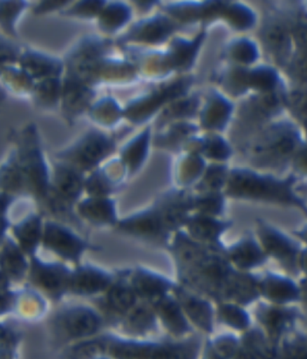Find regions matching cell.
I'll return each mask as SVG.
<instances>
[{"mask_svg": "<svg viewBox=\"0 0 307 359\" xmlns=\"http://www.w3.org/2000/svg\"><path fill=\"white\" fill-rule=\"evenodd\" d=\"M206 166V159L200 154L190 151L182 153L175 168V182L179 187L186 190L196 184Z\"/></svg>", "mask_w": 307, "mask_h": 359, "instance_id": "33", "label": "cell"}, {"mask_svg": "<svg viewBox=\"0 0 307 359\" xmlns=\"http://www.w3.org/2000/svg\"><path fill=\"white\" fill-rule=\"evenodd\" d=\"M222 17L225 18L232 27L238 30L248 29L254 22L250 11L240 6H228L223 13Z\"/></svg>", "mask_w": 307, "mask_h": 359, "instance_id": "46", "label": "cell"}, {"mask_svg": "<svg viewBox=\"0 0 307 359\" xmlns=\"http://www.w3.org/2000/svg\"><path fill=\"white\" fill-rule=\"evenodd\" d=\"M62 95L67 114L72 118L88 111L97 98L94 86L73 76L66 80Z\"/></svg>", "mask_w": 307, "mask_h": 359, "instance_id": "27", "label": "cell"}, {"mask_svg": "<svg viewBox=\"0 0 307 359\" xmlns=\"http://www.w3.org/2000/svg\"><path fill=\"white\" fill-rule=\"evenodd\" d=\"M131 12L127 6L121 3H114L105 6L98 15V25L102 33L114 34L119 33L130 22Z\"/></svg>", "mask_w": 307, "mask_h": 359, "instance_id": "38", "label": "cell"}, {"mask_svg": "<svg viewBox=\"0 0 307 359\" xmlns=\"http://www.w3.org/2000/svg\"><path fill=\"white\" fill-rule=\"evenodd\" d=\"M8 223L4 216H0V243H1L3 236H4L6 230L8 229Z\"/></svg>", "mask_w": 307, "mask_h": 359, "instance_id": "63", "label": "cell"}, {"mask_svg": "<svg viewBox=\"0 0 307 359\" xmlns=\"http://www.w3.org/2000/svg\"><path fill=\"white\" fill-rule=\"evenodd\" d=\"M226 255L233 267L243 271L261 267L268 259L258 239L252 235L243 237L226 248Z\"/></svg>", "mask_w": 307, "mask_h": 359, "instance_id": "24", "label": "cell"}, {"mask_svg": "<svg viewBox=\"0 0 307 359\" xmlns=\"http://www.w3.org/2000/svg\"><path fill=\"white\" fill-rule=\"evenodd\" d=\"M236 358H279V351L260 326H251L243 332L240 338V348Z\"/></svg>", "mask_w": 307, "mask_h": 359, "instance_id": "30", "label": "cell"}, {"mask_svg": "<svg viewBox=\"0 0 307 359\" xmlns=\"http://www.w3.org/2000/svg\"><path fill=\"white\" fill-rule=\"evenodd\" d=\"M247 73L242 69H232L229 72L217 73L214 79L225 91L236 95L247 88Z\"/></svg>", "mask_w": 307, "mask_h": 359, "instance_id": "43", "label": "cell"}, {"mask_svg": "<svg viewBox=\"0 0 307 359\" xmlns=\"http://www.w3.org/2000/svg\"><path fill=\"white\" fill-rule=\"evenodd\" d=\"M9 278L0 271V292L6 291L8 287Z\"/></svg>", "mask_w": 307, "mask_h": 359, "instance_id": "64", "label": "cell"}, {"mask_svg": "<svg viewBox=\"0 0 307 359\" xmlns=\"http://www.w3.org/2000/svg\"><path fill=\"white\" fill-rule=\"evenodd\" d=\"M200 128L191 121H175L158 127L154 133L153 143L160 149L184 150L189 140L199 133Z\"/></svg>", "mask_w": 307, "mask_h": 359, "instance_id": "28", "label": "cell"}, {"mask_svg": "<svg viewBox=\"0 0 307 359\" xmlns=\"http://www.w3.org/2000/svg\"><path fill=\"white\" fill-rule=\"evenodd\" d=\"M232 226L230 221L219 217L194 212L185 223L186 232L191 238L207 245H219L220 238Z\"/></svg>", "mask_w": 307, "mask_h": 359, "instance_id": "25", "label": "cell"}, {"mask_svg": "<svg viewBox=\"0 0 307 359\" xmlns=\"http://www.w3.org/2000/svg\"><path fill=\"white\" fill-rule=\"evenodd\" d=\"M115 275L94 265H80L71 271L69 292L80 297H94L107 290Z\"/></svg>", "mask_w": 307, "mask_h": 359, "instance_id": "17", "label": "cell"}, {"mask_svg": "<svg viewBox=\"0 0 307 359\" xmlns=\"http://www.w3.org/2000/svg\"><path fill=\"white\" fill-rule=\"evenodd\" d=\"M27 269L25 252L11 239L6 240L0 248V271L11 280H20Z\"/></svg>", "mask_w": 307, "mask_h": 359, "instance_id": "35", "label": "cell"}, {"mask_svg": "<svg viewBox=\"0 0 307 359\" xmlns=\"http://www.w3.org/2000/svg\"><path fill=\"white\" fill-rule=\"evenodd\" d=\"M104 318L100 311L86 306H73L60 311L53 320L54 331L67 341H84L100 332Z\"/></svg>", "mask_w": 307, "mask_h": 359, "instance_id": "7", "label": "cell"}, {"mask_svg": "<svg viewBox=\"0 0 307 359\" xmlns=\"http://www.w3.org/2000/svg\"><path fill=\"white\" fill-rule=\"evenodd\" d=\"M297 284H299L300 293L299 302L307 309V276L303 275Z\"/></svg>", "mask_w": 307, "mask_h": 359, "instance_id": "54", "label": "cell"}, {"mask_svg": "<svg viewBox=\"0 0 307 359\" xmlns=\"http://www.w3.org/2000/svg\"><path fill=\"white\" fill-rule=\"evenodd\" d=\"M224 194L235 200L264 202L295 208L307 217V207L295 191V180H280L248 169L229 171Z\"/></svg>", "mask_w": 307, "mask_h": 359, "instance_id": "2", "label": "cell"}, {"mask_svg": "<svg viewBox=\"0 0 307 359\" xmlns=\"http://www.w3.org/2000/svg\"><path fill=\"white\" fill-rule=\"evenodd\" d=\"M70 0H43L39 6H38L37 11L41 13L54 11L59 8H62Z\"/></svg>", "mask_w": 307, "mask_h": 359, "instance_id": "52", "label": "cell"}, {"mask_svg": "<svg viewBox=\"0 0 307 359\" xmlns=\"http://www.w3.org/2000/svg\"><path fill=\"white\" fill-rule=\"evenodd\" d=\"M299 267L300 273L307 276V245L301 248L299 256Z\"/></svg>", "mask_w": 307, "mask_h": 359, "instance_id": "56", "label": "cell"}, {"mask_svg": "<svg viewBox=\"0 0 307 359\" xmlns=\"http://www.w3.org/2000/svg\"><path fill=\"white\" fill-rule=\"evenodd\" d=\"M128 278L139 299L150 303L171 293L175 285L170 278L142 267L129 269Z\"/></svg>", "mask_w": 307, "mask_h": 359, "instance_id": "20", "label": "cell"}, {"mask_svg": "<svg viewBox=\"0 0 307 359\" xmlns=\"http://www.w3.org/2000/svg\"><path fill=\"white\" fill-rule=\"evenodd\" d=\"M206 36L203 30L193 38L172 37L168 41L165 53L174 73L184 75L193 67Z\"/></svg>", "mask_w": 307, "mask_h": 359, "instance_id": "19", "label": "cell"}, {"mask_svg": "<svg viewBox=\"0 0 307 359\" xmlns=\"http://www.w3.org/2000/svg\"><path fill=\"white\" fill-rule=\"evenodd\" d=\"M279 358H307V332L294 329L281 341Z\"/></svg>", "mask_w": 307, "mask_h": 359, "instance_id": "42", "label": "cell"}, {"mask_svg": "<svg viewBox=\"0 0 307 359\" xmlns=\"http://www.w3.org/2000/svg\"><path fill=\"white\" fill-rule=\"evenodd\" d=\"M171 252L179 283L217 303L232 302L241 271L229 262L223 243H200L185 231L179 230L172 238Z\"/></svg>", "mask_w": 307, "mask_h": 359, "instance_id": "1", "label": "cell"}, {"mask_svg": "<svg viewBox=\"0 0 307 359\" xmlns=\"http://www.w3.org/2000/svg\"><path fill=\"white\" fill-rule=\"evenodd\" d=\"M115 226L126 235L159 243L168 242L172 233L156 201L152 207L118 221Z\"/></svg>", "mask_w": 307, "mask_h": 359, "instance_id": "9", "label": "cell"}, {"mask_svg": "<svg viewBox=\"0 0 307 359\" xmlns=\"http://www.w3.org/2000/svg\"><path fill=\"white\" fill-rule=\"evenodd\" d=\"M266 40L275 50H282L287 45V34L280 28H273L267 32Z\"/></svg>", "mask_w": 307, "mask_h": 359, "instance_id": "49", "label": "cell"}, {"mask_svg": "<svg viewBox=\"0 0 307 359\" xmlns=\"http://www.w3.org/2000/svg\"><path fill=\"white\" fill-rule=\"evenodd\" d=\"M24 188L20 165L11 163L0 171V189L6 192H15Z\"/></svg>", "mask_w": 307, "mask_h": 359, "instance_id": "44", "label": "cell"}, {"mask_svg": "<svg viewBox=\"0 0 307 359\" xmlns=\"http://www.w3.org/2000/svg\"><path fill=\"white\" fill-rule=\"evenodd\" d=\"M153 136L152 127L146 126L121 147L119 156L125 165L130 177L142 168L148 158Z\"/></svg>", "mask_w": 307, "mask_h": 359, "instance_id": "29", "label": "cell"}, {"mask_svg": "<svg viewBox=\"0 0 307 359\" xmlns=\"http://www.w3.org/2000/svg\"><path fill=\"white\" fill-rule=\"evenodd\" d=\"M179 29L177 22L168 15H156L133 25L119 37L120 45L158 47L168 43Z\"/></svg>", "mask_w": 307, "mask_h": 359, "instance_id": "10", "label": "cell"}, {"mask_svg": "<svg viewBox=\"0 0 307 359\" xmlns=\"http://www.w3.org/2000/svg\"><path fill=\"white\" fill-rule=\"evenodd\" d=\"M129 269L115 275L110 287L102 294L100 313L102 316H107L109 320L119 323L120 320L130 312L139 299L130 285Z\"/></svg>", "mask_w": 307, "mask_h": 359, "instance_id": "11", "label": "cell"}, {"mask_svg": "<svg viewBox=\"0 0 307 359\" xmlns=\"http://www.w3.org/2000/svg\"><path fill=\"white\" fill-rule=\"evenodd\" d=\"M232 114V105L219 90L211 89L201 97L198 118L199 126L205 133H219L225 129Z\"/></svg>", "mask_w": 307, "mask_h": 359, "instance_id": "16", "label": "cell"}, {"mask_svg": "<svg viewBox=\"0 0 307 359\" xmlns=\"http://www.w3.org/2000/svg\"><path fill=\"white\" fill-rule=\"evenodd\" d=\"M193 85L191 76L184 74L175 79L159 81L152 88L136 96L124 107L126 120L133 124L148 123L158 115L166 105L191 92Z\"/></svg>", "mask_w": 307, "mask_h": 359, "instance_id": "4", "label": "cell"}, {"mask_svg": "<svg viewBox=\"0 0 307 359\" xmlns=\"http://www.w3.org/2000/svg\"><path fill=\"white\" fill-rule=\"evenodd\" d=\"M22 2L20 0H9L2 4L0 8V18L5 19V20H11L13 18L15 17L19 11L22 8Z\"/></svg>", "mask_w": 307, "mask_h": 359, "instance_id": "50", "label": "cell"}, {"mask_svg": "<svg viewBox=\"0 0 307 359\" xmlns=\"http://www.w3.org/2000/svg\"><path fill=\"white\" fill-rule=\"evenodd\" d=\"M84 172L68 163L57 165L50 190L57 201L65 205L76 203L85 191Z\"/></svg>", "mask_w": 307, "mask_h": 359, "instance_id": "22", "label": "cell"}, {"mask_svg": "<svg viewBox=\"0 0 307 359\" xmlns=\"http://www.w3.org/2000/svg\"><path fill=\"white\" fill-rule=\"evenodd\" d=\"M294 69L302 78L307 79V54H305V55L297 60L295 66H294Z\"/></svg>", "mask_w": 307, "mask_h": 359, "instance_id": "55", "label": "cell"}, {"mask_svg": "<svg viewBox=\"0 0 307 359\" xmlns=\"http://www.w3.org/2000/svg\"><path fill=\"white\" fill-rule=\"evenodd\" d=\"M256 236L268 258H273L290 276L300 274L299 256L302 247L266 221H256Z\"/></svg>", "mask_w": 307, "mask_h": 359, "instance_id": "6", "label": "cell"}, {"mask_svg": "<svg viewBox=\"0 0 307 359\" xmlns=\"http://www.w3.org/2000/svg\"><path fill=\"white\" fill-rule=\"evenodd\" d=\"M17 302L15 294L12 292H0V313L8 312L13 309L15 303Z\"/></svg>", "mask_w": 307, "mask_h": 359, "instance_id": "51", "label": "cell"}, {"mask_svg": "<svg viewBox=\"0 0 307 359\" xmlns=\"http://www.w3.org/2000/svg\"><path fill=\"white\" fill-rule=\"evenodd\" d=\"M217 304L215 318L221 325L242 332L250 328V314L245 309V306L230 301H222Z\"/></svg>", "mask_w": 307, "mask_h": 359, "instance_id": "37", "label": "cell"}, {"mask_svg": "<svg viewBox=\"0 0 307 359\" xmlns=\"http://www.w3.org/2000/svg\"><path fill=\"white\" fill-rule=\"evenodd\" d=\"M229 170L224 163L211 162L207 165L199 182L194 185L195 191H224Z\"/></svg>", "mask_w": 307, "mask_h": 359, "instance_id": "40", "label": "cell"}, {"mask_svg": "<svg viewBox=\"0 0 307 359\" xmlns=\"http://www.w3.org/2000/svg\"><path fill=\"white\" fill-rule=\"evenodd\" d=\"M201 96L193 93L181 96L166 105L158 115V127L175 121H193L199 114Z\"/></svg>", "mask_w": 307, "mask_h": 359, "instance_id": "32", "label": "cell"}, {"mask_svg": "<svg viewBox=\"0 0 307 359\" xmlns=\"http://www.w3.org/2000/svg\"><path fill=\"white\" fill-rule=\"evenodd\" d=\"M104 6L105 0H80L69 13L76 17L92 18L98 17Z\"/></svg>", "mask_w": 307, "mask_h": 359, "instance_id": "47", "label": "cell"}, {"mask_svg": "<svg viewBox=\"0 0 307 359\" xmlns=\"http://www.w3.org/2000/svg\"><path fill=\"white\" fill-rule=\"evenodd\" d=\"M132 1L140 11H148L153 6H155L158 0H132Z\"/></svg>", "mask_w": 307, "mask_h": 359, "instance_id": "58", "label": "cell"}, {"mask_svg": "<svg viewBox=\"0 0 307 359\" xmlns=\"http://www.w3.org/2000/svg\"><path fill=\"white\" fill-rule=\"evenodd\" d=\"M295 191L299 196L302 198L307 207V184L295 186Z\"/></svg>", "mask_w": 307, "mask_h": 359, "instance_id": "61", "label": "cell"}, {"mask_svg": "<svg viewBox=\"0 0 307 359\" xmlns=\"http://www.w3.org/2000/svg\"><path fill=\"white\" fill-rule=\"evenodd\" d=\"M276 81V76L268 69H256L254 72L247 73L248 86L252 88L268 90L273 88Z\"/></svg>", "mask_w": 307, "mask_h": 359, "instance_id": "48", "label": "cell"}, {"mask_svg": "<svg viewBox=\"0 0 307 359\" xmlns=\"http://www.w3.org/2000/svg\"><path fill=\"white\" fill-rule=\"evenodd\" d=\"M11 201L8 194H6V192L0 194V216H4L6 210L11 203Z\"/></svg>", "mask_w": 307, "mask_h": 359, "instance_id": "57", "label": "cell"}, {"mask_svg": "<svg viewBox=\"0 0 307 359\" xmlns=\"http://www.w3.org/2000/svg\"><path fill=\"white\" fill-rule=\"evenodd\" d=\"M76 211L83 219L95 226H116V202L111 197L88 196L79 201Z\"/></svg>", "mask_w": 307, "mask_h": 359, "instance_id": "26", "label": "cell"}, {"mask_svg": "<svg viewBox=\"0 0 307 359\" xmlns=\"http://www.w3.org/2000/svg\"><path fill=\"white\" fill-rule=\"evenodd\" d=\"M43 226L39 217L33 215L27 217L14 229V235L19 247L27 255H33L43 238Z\"/></svg>", "mask_w": 307, "mask_h": 359, "instance_id": "36", "label": "cell"}, {"mask_svg": "<svg viewBox=\"0 0 307 359\" xmlns=\"http://www.w3.org/2000/svg\"><path fill=\"white\" fill-rule=\"evenodd\" d=\"M119 323L126 337L146 339L156 332L159 322L152 303L139 300Z\"/></svg>", "mask_w": 307, "mask_h": 359, "instance_id": "23", "label": "cell"}, {"mask_svg": "<svg viewBox=\"0 0 307 359\" xmlns=\"http://www.w3.org/2000/svg\"><path fill=\"white\" fill-rule=\"evenodd\" d=\"M295 166L297 171L307 175V146L297 154L295 159Z\"/></svg>", "mask_w": 307, "mask_h": 359, "instance_id": "53", "label": "cell"}, {"mask_svg": "<svg viewBox=\"0 0 307 359\" xmlns=\"http://www.w3.org/2000/svg\"><path fill=\"white\" fill-rule=\"evenodd\" d=\"M41 243L49 251L70 262H79L90 245L71 230L56 223L43 227Z\"/></svg>", "mask_w": 307, "mask_h": 359, "instance_id": "14", "label": "cell"}, {"mask_svg": "<svg viewBox=\"0 0 307 359\" xmlns=\"http://www.w3.org/2000/svg\"><path fill=\"white\" fill-rule=\"evenodd\" d=\"M259 290L261 298L267 302L278 304L299 302V284L287 276L271 271L259 275Z\"/></svg>", "mask_w": 307, "mask_h": 359, "instance_id": "21", "label": "cell"}, {"mask_svg": "<svg viewBox=\"0 0 307 359\" xmlns=\"http://www.w3.org/2000/svg\"><path fill=\"white\" fill-rule=\"evenodd\" d=\"M128 176L129 172L120 156L110 157L85 179V191L88 196L110 197L120 190Z\"/></svg>", "mask_w": 307, "mask_h": 359, "instance_id": "13", "label": "cell"}, {"mask_svg": "<svg viewBox=\"0 0 307 359\" xmlns=\"http://www.w3.org/2000/svg\"><path fill=\"white\" fill-rule=\"evenodd\" d=\"M240 338L232 333H226L216 337L207 343L205 347V358H231L238 357Z\"/></svg>", "mask_w": 307, "mask_h": 359, "instance_id": "41", "label": "cell"}, {"mask_svg": "<svg viewBox=\"0 0 307 359\" xmlns=\"http://www.w3.org/2000/svg\"><path fill=\"white\" fill-rule=\"evenodd\" d=\"M224 191H196L191 195V206L196 213L219 217L226 208Z\"/></svg>", "mask_w": 307, "mask_h": 359, "instance_id": "39", "label": "cell"}, {"mask_svg": "<svg viewBox=\"0 0 307 359\" xmlns=\"http://www.w3.org/2000/svg\"><path fill=\"white\" fill-rule=\"evenodd\" d=\"M225 54L233 62L243 64L254 62L257 56L254 45L247 40H239L230 44Z\"/></svg>", "mask_w": 307, "mask_h": 359, "instance_id": "45", "label": "cell"}, {"mask_svg": "<svg viewBox=\"0 0 307 359\" xmlns=\"http://www.w3.org/2000/svg\"><path fill=\"white\" fill-rule=\"evenodd\" d=\"M292 235L296 237L299 241L306 243L307 245V224L299 229L292 231Z\"/></svg>", "mask_w": 307, "mask_h": 359, "instance_id": "59", "label": "cell"}, {"mask_svg": "<svg viewBox=\"0 0 307 359\" xmlns=\"http://www.w3.org/2000/svg\"><path fill=\"white\" fill-rule=\"evenodd\" d=\"M97 339L102 357L116 358H194L200 349V342L193 337L156 341L107 334Z\"/></svg>", "mask_w": 307, "mask_h": 359, "instance_id": "3", "label": "cell"}, {"mask_svg": "<svg viewBox=\"0 0 307 359\" xmlns=\"http://www.w3.org/2000/svg\"><path fill=\"white\" fill-rule=\"evenodd\" d=\"M24 187L35 197L43 198L50 190L46 165L40 154L32 152L20 165Z\"/></svg>", "mask_w": 307, "mask_h": 359, "instance_id": "31", "label": "cell"}, {"mask_svg": "<svg viewBox=\"0 0 307 359\" xmlns=\"http://www.w3.org/2000/svg\"><path fill=\"white\" fill-rule=\"evenodd\" d=\"M297 38L301 41L302 44L307 46V27H303L296 32Z\"/></svg>", "mask_w": 307, "mask_h": 359, "instance_id": "62", "label": "cell"}, {"mask_svg": "<svg viewBox=\"0 0 307 359\" xmlns=\"http://www.w3.org/2000/svg\"><path fill=\"white\" fill-rule=\"evenodd\" d=\"M172 293L180 304L191 325L206 334L212 333L215 309L209 298L180 283H175Z\"/></svg>", "mask_w": 307, "mask_h": 359, "instance_id": "12", "label": "cell"}, {"mask_svg": "<svg viewBox=\"0 0 307 359\" xmlns=\"http://www.w3.org/2000/svg\"><path fill=\"white\" fill-rule=\"evenodd\" d=\"M89 116L98 128L111 129L125 118L124 107L113 96H102L100 99L95 98L88 111Z\"/></svg>", "mask_w": 307, "mask_h": 359, "instance_id": "34", "label": "cell"}, {"mask_svg": "<svg viewBox=\"0 0 307 359\" xmlns=\"http://www.w3.org/2000/svg\"><path fill=\"white\" fill-rule=\"evenodd\" d=\"M116 149V140L104 130L93 129L86 133L65 151L60 153L63 163L82 172H90L110 158Z\"/></svg>", "mask_w": 307, "mask_h": 359, "instance_id": "5", "label": "cell"}, {"mask_svg": "<svg viewBox=\"0 0 307 359\" xmlns=\"http://www.w3.org/2000/svg\"><path fill=\"white\" fill-rule=\"evenodd\" d=\"M152 306L159 323L172 338H187L193 332V326L172 292L154 301Z\"/></svg>", "mask_w": 307, "mask_h": 359, "instance_id": "18", "label": "cell"}, {"mask_svg": "<svg viewBox=\"0 0 307 359\" xmlns=\"http://www.w3.org/2000/svg\"><path fill=\"white\" fill-rule=\"evenodd\" d=\"M256 320L268 338L279 351L281 341L294 329L303 316L299 309L289 304L257 302L254 311Z\"/></svg>", "mask_w": 307, "mask_h": 359, "instance_id": "8", "label": "cell"}, {"mask_svg": "<svg viewBox=\"0 0 307 359\" xmlns=\"http://www.w3.org/2000/svg\"><path fill=\"white\" fill-rule=\"evenodd\" d=\"M70 274L71 271L62 264H46L37 258L32 261V283L53 299H60L69 292Z\"/></svg>", "mask_w": 307, "mask_h": 359, "instance_id": "15", "label": "cell"}, {"mask_svg": "<svg viewBox=\"0 0 307 359\" xmlns=\"http://www.w3.org/2000/svg\"><path fill=\"white\" fill-rule=\"evenodd\" d=\"M296 104H299V107H297V110L300 111L299 114H301V116L307 118V96L301 95V98H299Z\"/></svg>", "mask_w": 307, "mask_h": 359, "instance_id": "60", "label": "cell"}]
</instances>
